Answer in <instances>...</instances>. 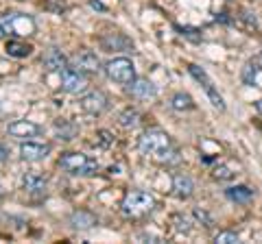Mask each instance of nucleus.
I'll return each mask as SVG.
<instances>
[{
  "label": "nucleus",
  "instance_id": "nucleus-1",
  "mask_svg": "<svg viewBox=\"0 0 262 244\" xmlns=\"http://www.w3.org/2000/svg\"><path fill=\"white\" fill-rule=\"evenodd\" d=\"M138 149H140L144 155H151L153 159H158L162 164V159L166 157L175 146H173V140H170V135L166 131H162V129H151V131H146L140 137Z\"/></svg>",
  "mask_w": 262,
  "mask_h": 244
},
{
  "label": "nucleus",
  "instance_id": "nucleus-2",
  "mask_svg": "<svg viewBox=\"0 0 262 244\" xmlns=\"http://www.w3.org/2000/svg\"><path fill=\"white\" fill-rule=\"evenodd\" d=\"M153 209H155V199H153V194L142 192V190L129 192L127 197L122 199V205H120L122 216L129 218V221H140V218L149 216Z\"/></svg>",
  "mask_w": 262,
  "mask_h": 244
},
{
  "label": "nucleus",
  "instance_id": "nucleus-3",
  "mask_svg": "<svg viewBox=\"0 0 262 244\" xmlns=\"http://www.w3.org/2000/svg\"><path fill=\"white\" fill-rule=\"evenodd\" d=\"M59 168L72 177H92L98 170V161L85 153H63L59 157Z\"/></svg>",
  "mask_w": 262,
  "mask_h": 244
},
{
  "label": "nucleus",
  "instance_id": "nucleus-4",
  "mask_svg": "<svg viewBox=\"0 0 262 244\" xmlns=\"http://www.w3.org/2000/svg\"><path fill=\"white\" fill-rule=\"evenodd\" d=\"M0 27L5 29L7 35H13V37H31L35 35L37 31V24L35 20L27 13H18V11H9L0 18Z\"/></svg>",
  "mask_w": 262,
  "mask_h": 244
},
{
  "label": "nucleus",
  "instance_id": "nucleus-5",
  "mask_svg": "<svg viewBox=\"0 0 262 244\" xmlns=\"http://www.w3.org/2000/svg\"><path fill=\"white\" fill-rule=\"evenodd\" d=\"M103 70H105V75H107V79L118 85H131L138 79L134 61L127 59V57H116V59L107 61Z\"/></svg>",
  "mask_w": 262,
  "mask_h": 244
},
{
  "label": "nucleus",
  "instance_id": "nucleus-6",
  "mask_svg": "<svg viewBox=\"0 0 262 244\" xmlns=\"http://www.w3.org/2000/svg\"><path fill=\"white\" fill-rule=\"evenodd\" d=\"M188 72L199 81V83L203 85V89H206V94H208V99L212 101V105H214L216 109H221V111H225V103H223V96H221L219 92H216V87H214V83H212V79L208 77V72L203 70V68H199V66H194V63H190L188 66Z\"/></svg>",
  "mask_w": 262,
  "mask_h": 244
},
{
  "label": "nucleus",
  "instance_id": "nucleus-7",
  "mask_svg": "<svg viewBox=\"0 0 262 244\" xmlns=\"http://www.w3.org/2000/svg\"><path fill=\"white\" fill-rule=\"evenodd\" d=\"M61 89L66 94H81L88 89V77L85 72L77 70L75 66H68L61 72Z\"/></svg>",
  "mask_w": 262,
  "mask_h": 244
},
{
  "label": "nucleus",
  "instance_id": "nucleus-8",
  "mask_svg": "<svg viewBox=\"0 0 262 244\" xmlns=\"http://www.w3.org/2000/svg\"><path fill=\"white\" fill-rule=\"evenodd\" d=\"M79 107H81V111L90 113V116H101V113L110 109V99L101 89H94V92L85 94L83 99L79 101Z\"/></svg>",
  "mask_w": 262,
  "mask_h": 244
},
{
  "label": "nucleus",
  "instance_id": "nucleus-9",
  "mask_svg": "<svg viewBox=\"0 0 262 244\" xmlns=\"http://www.w3.org/2000/svg\"><path fill=\"white\" fill-rule=\"evenodd\" d=\"M7 133L24 142V140H31V137L42 135V127L35 125V122H31V120H15L7 127Z\"/></svg>",
  "mask_w": 262,
  "mask_h": 244
},
{
  "label": "nucleus",
  "instance_id": "nucleus-10",
  "mask_svg": "<svg viewBox=\"0 0 262 244\" xmlns=\"http://www.w3.org/2000/svg\"><path fill=\"white\" fill-rule=\"evenodd\" d=\"M101 48L107 53H129L134 51V42L122 33H107L101 37Z\"/></svg>",
  "mask_w": 262,
  "mask_h": 244
},
{
  "label": "nucleus",
  "instance_id": "nucleus-11",
  "mask_svg": "<svg viewBox=\"0 0 262 244\" xmlns=\"http://www.w3.org/2000/svg\"><path fill=\"white\" fill-rule=\"evenodd\" d=\"M48 153H51V144H39L31 140H24L20 144V157L24 161H42L48 157Z\"/></svg>",
  "mask_w": 262,
  "mask_h": 244
},
{
  "label": "nucleus",
  "instance_id": "nucleus-12",
  "mask_svg": "<svg viewBox=\"0 0 262 244\" xmlns=\"http://www.w3.org/2000/svg\"><path fill=\"white\" fill-rule=\"evenodd\" d=\"M72 66H75L77 70H81V72H85V75H94V72L101 70V61H98V57L92 51H81V53L75 55Z\"/></svg>",
  "mask_w": 262,
  "mask_h": 244
},
{
  "label": "nucleus",
  "instance_id": "nucleus-13",
  "mask_svg": "<svg viewBox=\"0 0 262 244\" xmlns=\"http://www.w3.org/2000/svg\"><path fill=\"white\" fill-rule=\"evenodd\" d=\"M129 87V94L134 96L138 101H149V99H155L158 96V87H155L149 79H136Z\"/></svg>",
  "mask_w": 262,
  "mask_h": 244
},
{
  "label": "nucleus",
  "instance_id": "nucleus-14",
  "mask_svg": "<svg viewBox=\"0 0 262 244\" xmlns=\"http://www.w3.org/2000/svg\"><path fill=\"white\" fill-rule=\"evenodd\" d=\"M44 66H46L48 72H59V75H61V72L68 68V57H66L59 48L51 46L44 53Z\"/></svg>",
  "mask_w": 262,
  "mask_h": 244
},
{
  "label": "nucleus",
  "instance_id": "nucleus-15",
  "mask_svg": "<svg viewBox=\"0 0 262 244\" xmlns=\"http://www.w3.org/2000/svg\"><path fill=\"white\" fill-rule=\"evenodd\" d=\"M70 225L75 229H92V227L98 225V218L88 209H77L70 214Z\"/></svg>",
  "mask_w": 262,
  "mask_h": 244
},
{
  "label": "nucleus",
  "instance_id": "nucleus-16",
  "mask_svg": "<svg viewBox=\"0 0 262 244\" xmlns=\"http://www.w3.org/2000/svg\"><path fill=\"white\" fill-rule=\"evenodd\" d=\"M173 190L179 199H190L194 194V181L188 175H175L173 177Z\"/></svg>",
  "mask_w": 262,
  "mask_h": 244
},
{
  "label": "nucleus",
  "instance_id": "nucleus-17",
  "mask_svg": "<svg viewBox=\"0 0 262 244\" xmlns=\"http://www.w3.org/2000/svg\"><path fill=\"white\" fill-rule=\"evenodd\" d=\"M55 131H57V137H59V140L70 142V140H75V137H77L79 127L75 125V122H70L66 118H59V120H55Z\"/></svg>",
  "mask_w": 262,
  "mask_h": 244
},
{
  "label": "nucleus",
  "instance_id": "nucleus-18",
  "mask_svg": "<svg viewBox=\"0 0 262 244\" xmlns=\"http://www.w3.org/2000/svg\"><path fill=\"white\" fill-rule=\"evenodd\" d=\"M5 53L9 57H15V59H24V57H29L33 53V48L29 44L20 42V37H18V39H9V42H7Z\"/></svg>",
  "mask_w": 262,
  "mask_h": 244
},
{
  "label": "nucleus",
  "instance_id": "nucleus-19",
  "mask_svg": "<svg viewBox=\"0 0 262 244\" xmlns=\"http://www.w3.org/2000/svg\"><path fill=\"white\" fill-rule=\"evenodd\" d=\"M22 185L29 194H44L46 190V179L39 175H27L22 179Z\"/></svg>",
  "mask_w": 262,
  "mask_h": 244
},
{
  "label": "nucleus",
  "instance_id": "nucleus-20",
  "mask_svg": "<svg viewBox=\"0 0 262 244\" xmlns=\"http://www.w3.org/2000/svg\"><path fill=\"white\" fill-rule=\"evenodd\" d=\"M227 199L234 203H249L253 199V192L247 188V185H232V188L225 190Z\"/></svg>",
  "mask_w": 262,
  "mask_h": 244
},
{
  "label": "nucleus",
  "instance_id": "nucleus-21",
  "mask_svg": "<svg viewBox=\"0 0 262 244\" xmlns=\"http://www.w3.org/2000/svg\"><path fill=\"white\" fill-rule=\"evenodd\" d=\"M170 107H173L175 111H190V109H194V101H192L190 94L179 92L170 99Z\"/></svg>",
  "mask_w": 262,
  "mask_h": 244
},
{
  "label": "nucleus",
  "instance_id": "nucleus-22",
  "mask_svg": "<svg viewBox=\"0 0 262 244\" xmlns=\"http://www.w3.org/2000/svg\"><path fill=\"white\" fill-rule=\"evenodd\" d=\"M138 122H140V113H138L136 109H131V107L125 109V111H122L120 116H118V125H120L122 129H134Z\"/></svg>",
  "mask_w": 262,
  "mask_h": 244
},
{
  "label": "nucleus",
  "instance_id": "nucleus-23",
  "mask_svg": "<svg viewBox=\"0 0 262 244\" xmlns=\"http://www.w3.org/2000/svg\"><path fill=\"white\" fill-rule=\"evenodd\" d=\"M214 242L216 244H236L238 242V233L236 231H219L214 235Z\"/></svg>",
  "mask_w": 262,
  "mask_h": 244
},
{
  "label": "nucleus",
  "instance_id": "nucleus-24",
  "mask_svg": "<svg viewBox=\"0 0 262 244\" xmlns=\"http://www.w3.org/2000/svg\"><path fill=\"white\" fill-rule=\"evenodd\" d=\"M94 137H96L94 144H96V146H101V149H110L112 142H114V137H112L110 131H96Z\"/></svg>",
  "mask_w": 262,
  "mask_h": 244
},
{
  "label": "nucleus",
  "instance_id": "nucleus-25",
  "mask_svg": "<svg viewBox=\"0 0 262 244\" xmlns=\"http://www.w3.org/2000/svg\"><path fill=\"white\" fill-rule=\"evenodd\" d=\"M236 173H232V168L229 166H216L214 173H212V177L219 179V181H229V179H234Z\"/></svg>",
  "mask_w": 262,
  "mask_h": 244
},
{
  "label": "nucleus",
  "instance_id": "nucleus-26",
  "mask_svg": "<svg viewBox=\"0 0 262 244\" xmlns=\"http://www.w3.org/2000/svg\"><path fill=\"white\" fill-rule=\"evenodd\" d=\"M194 218H196V221H201L206 229H210V227L214 225V221H212V218L208 216V211H203V209H196V211H194Z\"/></svg>",
  "mask_w": 262,
  "mask_h": 244
},
{
  "label": "nucleus",
  "instance_id": "nucleus-27",
  "mask_svg": "<svg viewBox=\"0 0 262 244\" xmlns=\"http://www.w3.org/2000/svg\"><path fill=\"white\" fill-rule=\"evenodd\" d=\"M249 66H253V68H258V70H262V53H258L253 59L249 61Z\"/></svg>",
  "mask_w": 262,
  "mask_h": 244
},
{
  "label": "nucleus",
  "instance_id": "nucleus-28",
  "mask_svg": "<svg viewBox=\"0 0 262 244\" xmlns=\"http://www.w3.org/2000/svg\"><path fill=\"white\" fill-rule=\"evenodd\" d=\"M7 155H9V151H7L5 146L0 144V161H5V159H7Z\"/></svg>",
  "mask_w": 262,
  "mask_h": 244
},
{
  "label": "nucleus",
  "instance_id": "nucleus-29",
  "mask_svg": "<svg viewBox=\"0 0 262 244\" xmlns=\"http://www.w3.org/2000/svg\"><path fill=\"white\" fill-rule=\"evenodd\" d=\"M90 5H92L94 9H101V11H105V7H103L101 3H98V0H90Z\"/></svg>",
  "mask_w": 262,
  "mask_h": 244
},
{
  "label": "nucleus",
  "instance_id": "nucleus-30",
  "mask_svg": "<svg viewBox=\"0 0 262 244\" xmlns=\"http://www.w3.org/2000/svg\"><path fill=\"white\" fill-rule=\"evenodd\" d=\"M256 109H258V113H262V99L256 101Z\"/></svg>",
  "mask_w": 262,
  "mask_h": 244
},
{
  "label": "nucleus",
  "instance_id": "nucleus-31",
  "mask_svg": "<svg viewBox=\"0 0 262 244\" xmlns=\"http://www.w3.org/2000/svg\"><path fill=\"white\" fill-rule=\"evenodd\" d=\"M5 35H7V33H5V29H3V27H0V39H3Z\"/></svg>",
  "mask_w": 262,
  "mask_h": 244
},
{
  "label": "nucleus",
  "instance_id": "nucleus-32",
  "mask_svg": "<svg viewBox=\"0 0 262 244\" xmlns=\"http://www.w3.org/2000/svg\"><path fill=\"white\" fill-rule=\"evenodd\" d=\"M0 199H3V188H0Z\"/></svg>",
  "mask_w": 262,
  "mask_h": 244
}]
</instances>
